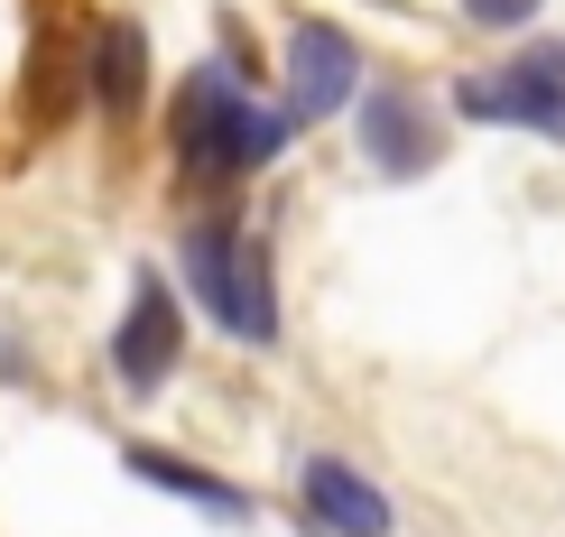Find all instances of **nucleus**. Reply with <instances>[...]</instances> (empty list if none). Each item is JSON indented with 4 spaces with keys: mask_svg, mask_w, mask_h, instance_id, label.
I'll use <instances>...</instances> for the list:
<instances>
[{
    "mask_svg": "<svg viewBox=\"0 0 565 537\" xmlns=\"http://www.w3.org/2000/svg\"><path fill=\"white\" fill-rule=\"evenodd\" d=\"M177 158L204 176H232V168H260V158H278V139H288L297 121L288 111H260L242 93V75H223V65H204V75L177 84Z\"/></svg>",
    "mask_w": 565,
    "mask_h": 537,
    "instance_id": "nucleus-1",
    "label": "nucleus"
},
{
    "mask_svg": "<svg viewBox=\"0 0 565 537\" xmlns=\"http://www.w3.org/2000/svg\"><path fill=\"white\" fill-rule=\"evenodd\" d=\"M177 334H185V324H177V297L158 288V278H139L121 334H111V370H121V389H139V399H149V389L177 370Z\"/></svg>",
    "mask_w": 565,
    "mask_h": 537,
    "instance_id": "nucleus-5",
    "label": "nucleus"
},
{
    "mask_svg": "<svg viewBox=\"0 0 565 537\" xmlns=\"http://www.w3.org/2000/svg\"><path fill=\"white\" fill-rule=\"evenodd\" d=\"M463 121H520L565 139V46H529V56L491 65V75H463Z\"/></svg>",
    "mask_w": 565,
    "mask_h": 537,
    "instance_id": "nucleus-3",
    "label": "nucleus"
},
{
    "mask_svg": "<svg viewBox=\"0 0 565 537\" xmlns=\"http://www.w3.org/2000/svg\"><path fill=\"white\" fill-rule=\"evenodd\" d=\"M306 509H316L324 528H343V537H381L390 528V501L334 454H306Z\"/></svg>",
    "mask_w": 565,
    "mask_h": 537,
    "instance_id": "nucleus-7",
    "label": "nucleus"
},
{
    "mask_svg": "<svg viewBox=\"0 0 565 537\" xmlns=\"http://www.w3.org/2000/svg\"><path fill=\"white\" fill-rule=\"evenodd\" d=\"M463 10H473V19H482V29H520V19L537 10V0H463Z\"/></svg>",
    "mask_w": 565,
    "mask_h": 537,
    "instance_id": "nucleus-11",
    "label": "nucleus"
},
{
    "mask_svg": "<svg viewBox=\"0 0 565 537\" xmlns=\"http://www.w3.org/2000/svg\"><path fill=\"white\" fill-rule=\"evenodd\" d=\"M185 260H195V297L232 324V334H250V343H269V334H278L269 269H260V250H250V232H242V223H195Z\"/></svg>",
    "mask_w": 565,
    "mask_h": 537,
    "instance_id": "nucleus-2",
    "label": "nucleus"
},
{
    "mask_svg": "<svg viewBox=\"0 0 565 537\" xmlns=\"http://www.w3.org/2000/svg\"><path fill=\"white\" fill-rule=\"evenodd\" d=\"M130 473H139V482H168V492H177V501H195V509H223V519H242V492H223L214 473H195V463H177V454H149V445H139V454H130Z\"/></svg>",
    "mask_w": 565,
    "mask_h": 537,
    "instance_id": "nucleus-10",
    "label": "nucleus"
},
{
    "mask_svg": "<svg viewBox=\"0 0 565 537\" xmlns=\"http://www.w3.org/2000/svg\"><path fill=\"white\" fill-rule=\"evenodd\" d=\"M139 84H149V37L130 19H111L93 37V93H103V111H139Z\"/></svg>",
    "mask_w": 565,
    "mask_h": 537,
    "instance_id": "nucleus-9",
    "label": "nucleus"
},
{
    "mask_svg": "<svg viewBox=\"0 0 565 537\" xmlns=\"http://www.w3.org/2000/svg\"><path fill=\"white\" fill-rule=\"evenodd\" d=\"M75 93H84V46L46 19V29L29 37V84H19V111L46 130V121H65V111H75Z\"/></svg>",
    "mask_w": 565,
    "mask_h": 537,
    "instance_id": "nucleus-8",
    "label": "nucleus"
},
{
    "mask_svg": "<svg viewBox=\"0 0 565 537\" xmlns=\"http://www.w3.org/2000/svg\"><path fill=\"white\" fill-rule=\"evenodd\" d=\"M352 84H362V56H352L343 29H324V19H297L288 37V121H324L334 103H352Z\"/></svg>",
    "mask_w": 565,
    "mask_h": 537,
    "instance_id": "nucleus-4",
    "label": "nucleus"
},
{
    "mask_svg": "<svg viewBox=\"0 0 565 537\" xmlns=\"http://www.w3.org/2000/svg\"><path fill=\"white\" fill-rule=\"evenodd\" d=\"M362 149L381 158L390 176H417L436 158V121L417 111V93H398V84H381L371 93V111H362Z\"/></svg>",
    "mask_w": 565,
    "mask_h": 537,
    "instance_id": "nucleus-6",
    "label": "nucleus"
}]
</instances>
